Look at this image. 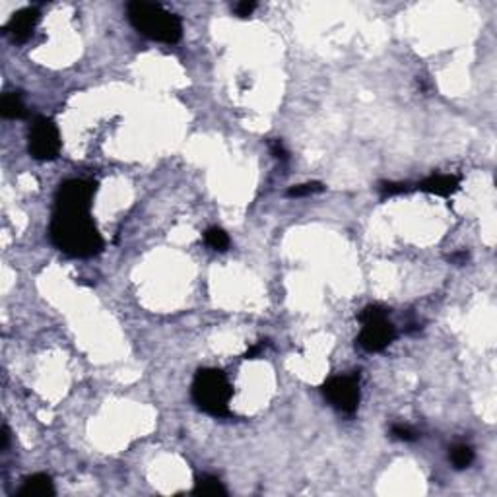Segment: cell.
<instances>
[{"instance_id": "obj_7", "label": "cell", "mask_w": 497, "mask_h": 497, "mask_svg": "<svg viewBox=\"0 0 497 497\" xmlns=\"http://www.w3.org/2000/svg\"><path fill=\"white\" fill-rule=\"evenodd\" d=\"M96 194V183L90 179H68L57 191L54 204H70V206H92Z\"/></svg>"}, {"instance_id": "obj_2", "label": "cell", "mask_w": 497, "mask_h": 497, "mask_svg": "<svg viewBox=\"0 0 497 497\" xmlns=\"http://www.w3.org/2000/svg\"><path fill=\"white\" fill-rule=\"evenodd\" d=\"M127 16L128 21L134 26V30L146 35L148 39L173 45V43L181 41V37H183V23H181L179 16L165 10L159 4L140 2V0L128 2Z\"/></svg>"}, {"instance_id": "obj_20", "label": "cell", "mask_w": 497, "mask_h": 497, "mask_svg": "<svg viewBox=\"0 0 497 497\" xmlns=\"http://www.w3.org/2000/svg\"><path fill=\"white\" fill-rule=\"evenodd\" d=\"M466 261H468V253L466 251H458V253L449 256V263H453V265H465Z\"/></svg>"}, {"instance_id": "obj_1", "label": "cell", "mask_w": 497, "mask_h": 497, "mask_svg": "<svg viewBox=\"0 0 497 497\" xmlns=\"http://www.w3.org/2000/svg\"><path fill=\"white\" fill-rule=\"evenodd\" d=\"M90 208L54 204L49 235L57 249L78 258L96 256L103 251V239L90 216Z\"/></svg>"}, {"instance_id": "obj_13", "label": "cell", "mask_w": 497, "mask_h": 497, "mask_svg": "<svg viewBox=\"0 0 497 497\" xmlns=\"http://www.w3.org/2000/svg\"><path fill=\"white\" fill-rule=\"evenodd\" d=\"M449 460H451V465L455 466L456 470H465V468H468L474 463V451L468 445L456 443L449 449Z\"/></svg>"}, {"instance_id": "obj_15", "label": "cell", "mask_w": 497, "mask_h": 497, "mask_svg": "<svg viewBox=\"0 0 497 497\" xmlns=\"http://www.w3.org/2000/svg\"><path fill=\"white\" fill-rule=\"evenodd\" d=\"M325 191V185L317 183V181H311V183H303V185H296L287 191V196L292 199H301V196H309V194H315V192Z\"/></svg>"}, {"instance_id": "obj_14", "label": "cell", "mask_w": 497, "mask_h": 497, "mask_svg": "<svg viewBox=\"0 0 497 497\" xmlns=\"http://www.w3.org/2000/svg\"><path fill=\"white\" fill-rule=\"evenodd\" d=\"M204 241L214 251H225L230 247V237L222 227H210L204 233Z\"/></svg>"}, {"instance_id": "obj_3", "label": "cell", "mask_w": 497, "mask_h": 497, "mask_svg": "<svg viewBox=\"0 0 497 497\" xmlns=\"http://www.w3.org/2000/svg\"><path fill=\"white\" fill-rule=\"evenodd\" d=\"M191 394L194 404L202 412L210 414L214 418L230 416V400L233 389L222 369H199L192 381Z\"/></svg>"}, {"instance_id": "obj_22", "label": "cell", "mask_w": 497, "mask_h": 497, "mask_svg": "<svg viewBox=\"0 0 497 497\" xmlns=\"http://www.w3.org/2000/svg\"><path fill=\"white\" fill-rule=\"evenodd\" d=\"M8 443H10V429H8V425H2V445H0V449L6 451Z\"/></svg>"}, {"instance_id": "obj_19", "label": "cell", "mask_w": 497, "mask_h": 497, "mask_svg": "<svg viewBox=\"0 0 497 497\" xmlns=\"http://www.w3.org/2000/svg\"><path fill=\"white\" fill-rule=\"evenodd\" d=\"M270 150H272V156H274L276 159H287V152L280 140H274V142L270 144Z\"/></svg>"}, {"instance_id": "obj_16", "label": "cell", "mask_w": 497, "mask_h": 497, "mask_svg": "<svg viewBox=\"0 0 497 497\" xmlns=\"http://www.w3.org/2000/svg\"><path fill=\"white\" fill-rule=\"evenodd\" d=\"M391 435L398 441H404V443H412L418 439V432L410 425H404V423H392Z\"/></svg>"}, {"instance_id": "obj_6", "label": "cell", "mask_w": 497, "mask_h": 497, "mask_svg": "<svg viewBox=\"0 0 497 497\" xmlns=\"http://www.w3.org/2000/svg\"><path fill=\"white\" fill-rule=\"evenodd\" d=\"M28 150L32 158L39 161H51L61 152V134L51 119L37 116L30 128V144Z\"/></svg>"}, {"instance_id": "obj_8", "label": "cell", "mask_w": 497, "mask_h": 497, "mask_svg": "<svg viewBox=\"0 0 497 497\" xmlns=\"http://www.w3.org/2000/svg\"><path fill=\"white\" fill-rule=\"evenodd\" d=\"M37 23H39V10L37 8H32V6L30 8H21L10 18L8 26H6V32H8V35L14 41L23 43L32 37Z\"/></svg>"}, {"instance_id": "obj_11", "label": "cell", "mask_w": 497, "mask_h": 497, "mask_svg": "<svg viewBox=\"0 0 497 497\" xmlns=\"http://www.w3.org/2000/svg\"><path fill=\"white\" fill-rule=\"evenodd\" d=\"M0 113L4 119H26L28 116V109H26L20 92H8L2 96Z\"/></svg>"}, {"instance_id": "obj_10", "label": "cell", "mask_w": 497, "mask_h": 497, "mask_svg": "<svg viewBox=\"0 0 497 497\" xmlns=\"http://www.w3.org/2000/svg\"><path fill=\"white\" fill-rule=\"evenodd\" d=\"M18 496L23 497H49L54 496V486L53 480L49 474H33V476L26 478L23 480V486L20 487Z\"/></svg>"}, {"instance_id": "obj_9", "label": "cell", "mask_w": 497, "mask_h": 497, "mask_svg": "<svg viewBox=\"0 0 497 497\" xmlns=\"http://www.w3.org/2000/svg\"><path fill=\"white\" fill-rule=\"evenodd\" d=\"M460 181L455 175H432L420 183V191L437 194V196H451L453 192L458 191Z\"/></svg>"}, {"instance_id": "obj_4", "label": "cell", "mask_w": 497, "mask_h": 497, "mask_svg": "<svg viewBox=\"0 0 497 497\" xmlns=\"http://www.w3.org/2000/svg\"><path fill=\"white\" fill-rule=\"evenodd\" d=\"M387 309L381 305H367L361 311L358 318L363 325L361 327L358 344L365 352H383L396 338V330L391 325V321L387 318Z\"/></svg>"}, {"instance_id": "obj_12", "label": "cell", "mask_w": 497, "mask_h": 497, "mask_svg": "<svg viewBox=\"0 0 497 497\" xmlns=\"http://www.w3.org/2000/svg\"><path fill=\"white\" fill-rule=\"evenodd\" d=\"M192 494L194 496H227V489L220 482V478L202 474V476H196V480H194Z\"/></svg>"}, {"instance_id": "obj_5", "label": "cell", "mask_w": 497, "mask_h": 497, "mask_svg": "<svg viewBox=\"0 0 497 497\" xmlns=\"http://www.w3.org/2000/svg\"><path fill=\"white\" fill-rule=\"evenodd\" d=\"M323 394L336 410L354 414L360 406V373L330 377L323 385Z\"/></svg>"}, {"instance_id": "obj_21", "label": "cell", "mask_w": 497, "mask_h": 497, "mask_svg": "<svg viewBox=\"0 0 497 497\" xmlns=\"http://www.w3.org/2000/svg\"><path fill=\"white\" fill-rule=\"evenodd\" d=\"M263 348H265V340L261 342V344H256V346H253V348H249L247 349V354H245V360H254L261 352H263Z\"/></svg>"}, {"instance_id": "obj_17", "label": "cell", "mask_w": 497, "mask_h": 497, "mask_svg": "<svg viewBox=\"0 0 497 497\" xmlns=\"http://www.w3.org/2000/svg\"><path fill=\"white\" fill-rule=\"evenodd\" d=\"M379 191H381L383 199H387V196H394V194L406 192L408 191V185H404V183H381Z\"/></svg>"}, {"instance_id": "obj_18", "label": "cell", "mask_w": 497, "mask_h": 497, "mask_svg": "<svg viewBox=\"0 0 497 497\" xmlns=\"http://www.w3.org/2000/svg\"><path fill=\"white\" fill-rule=\"evenodd\" d=\"M256 8V4L254 2H249V0H245V2H237L235 6H233V12L239 16V18H249L251 14L254 12Z\"/></svg>"}]
</instances>
